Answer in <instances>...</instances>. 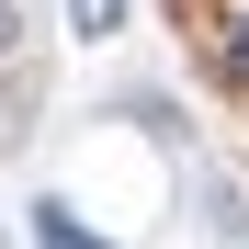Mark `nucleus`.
I'll use <instances>...</instances> for the list:
<instances>
[{
    "instance_id": "obj_1",
    "label": "nucleus",
    "mask_w": 249,
    "mask_h": 249,
    "mask_svg": "<svg viewBox=\"0 0 249 249\" xmlns=\"http://www.w3.org/2000/svg\"><path fill=\"white\" fill-rule=\"evenodd\" d=\"M68 23L79 34H124V0H68Z\"/></svg>"
},
{
    "instance_id": "obj_2",
    "label": "nucleus",
    "mask_w": 249,
    "mask_h": 249,
    "mask_svg": "<svg viewBox=\"0 0 249 249\" xmlns=\"http://www.w3.org/2000/svg\"><path fill=\"white\" fill-rule=\"evenodd\" d=\"M46 249H91V227H79L68 204H46Z\"/></svg>"
},
{
    "instance_id": "obj_3",
    "label": "nucleus",
    "mask_w": 249,
    "mask_h": 249,
    "mask_svg": "<svg viewBox=\"0 0 249 249\" xmlns=\"http://www.w3.org/2000/svg\"><path fill=\"white\" fill-rule=\"evenodd\" d=\"M227 79H249V12L227 23Z\"/></svg>"
},
{
    "instance_id": "obj_4",
    "label": "nucleus",
    "mask_w": 249,
    "mask_h": 249,
    "mask_svg": "<svg viewBox=\"0 0 249 249\" xmlns=\"http://www.w3.org/2000/svg\"><path fill=\"white\" fill-rule=\"evenodd\" d=\"M0 46H12V12H0Z\"/></svg>"
}]
</instances>
